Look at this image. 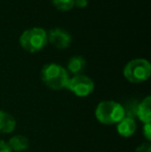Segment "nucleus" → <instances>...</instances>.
Instances as JSON below:
<instances>
[{
    "label": "nucleus",
    "mask_w": 151,
    "mask_h": 152,
    "mask_svg": "<svg viewBox=\"0 0 151 152\" xmlns=\"http://www.w3.org/2000/svg\"><path fill=\"white\" fill-rule=\"evenodd\" d=\"M138 106H139V102L135 99L128 100V102H126L124 104H122L123 111H124V117L131 118V119L137 117Z\"/></svg>",
    "instance_id": "f8f14e48"
},
{
    "label": "nucleus",
    "mask_w": 151,
    "mask_h": 152,
    "mask_svg": "<svg viewBox=\"0 0 151 152\" xmlns=\"http://www.w3.org/2000/svg\"><path fill=\"white\" fill-rule=\"evenodd\" d=\"M19 42L21 47L27 52H39L48 44V32L40 27H32L21 34Z\"/></svg>",
    "instance_id": "f03ea898"
},
{
    "label": "nucleus",
    "mask_w": 151,
    "mask_h": 152,
    "mask_svg": "<svg viewBox=\"0 0 151 152\" xmlns=\"http://www.w3.org/2000/svg\"><path fill=\"white\" fill-rule=\"evenodd\" d=\"M88 5V0H75V6L78 8H85Z\"/></svg>",
    "instance_id": "dca6fc26"
},
{
    "label": "nucleus",
    "mask_w": 151,
    "mask_h": 152,
    "mask_svg": "<svg viewBox=\"0 0 151 152\" xmlns=\"http://www.w3.org/2000/svg\"><path fill=\"white\" fill-rule=\"evenodd\" d=\"M40 77L42 82L53 90H61L66 88L69 79L66 68L57 63L46 64L42 68Z\"/></svg>",
    "instance_id": "f257e3e1"
},
{
    "label": "nucleus",
    "mask_w": 151,
    "mask_h": 152,
    "mask_svg": "<svg viewBox=\"0 0 151 152\" xmlns=\"http://www.w3.org/2000/svg\"><path fill=\"white\" fill-rule=\"evenodd\" d=\"M117 124H118L117 125V132L121 137H124V138H129V137L133 136L136 132V128H137L135 119L127 118V117H124Z\"/></svg>",
    "instance_id": "6e6552de"
},
{
    "label": "nucleus",
    "mask_w": 151,
    "mask_h": 152,
    "mask_svg": "<svg viewBox=\"0 0 151 152\" xmlns=\"http://www.w3.org/2000/svg\"><path fill=\"white\" fill-rule=\"evenodd\" d=\"M17 125L16 119L7 112L0 111V132L1 134H10L15 130Z\"/></svg>",
    "instance_id": "1a4fd4ad"
},
{
    "label": "nucleus",
    "mask_w": 151,
    "mask_h": 152,
    "mask_svg": "<svg viewBox=\"0 0 151 152\" xmlns=\"http://www.w3.org/2000/svg\"><path fill=\"white\" fill-rule=\"evenodd\" d=\"M136 152H151V145L149 144V142L143 143V144L137 147Z\"/></svg>",
    "instance_id": "2eb2a0df"
},
{
    "label": "nucleus",
    "mask_w": 151,
    "mask_h": 152,
    "mask_svg": "<svg viewBox=\"0 0 151 152\" xmlns=\"http://www.w3.org/2000/svg\"><path fill=\"white\" fill-rule=\"evenodd\" d=\"M7 145L12 152H22L28 149L29 140L23 134H15L9 139Z\"/></svg>",
    "instance_id": "9b49d317"
},
{
    "label": "nucleus",
    "mask_w": 151,
    "mask_h": 152,
    "mask_svg": "<svg viewBox=\"0 0 151 152\" xmlns=\"http://www.w3.org/2000/svg\"><path fill=\"white\" fill-rule=\"evenodd\" d=\"M0 152H12V151L9 148V146L7 145V143H5L4 141H0Z\"/></svg>",
    "instance_id": "f3484780"
},
{
    "label": "nucleus",
    "mask_w": 151,
    "mask_h": 152,
    "mask_svg": "<svg viewBox=\"0 0 151 152\" xmlns=\"http://www.w3.org/2000/svg\"><path fill=\"white\" fill-rule=\"evenodd\" d=\"M151 75V65L149 61L143 58L133 59L125 64L123 76L131 83H143L149 79Z\"/></svg>",
    "instance_id": "20e7f679"
},
{
    "label": "nucleus",
    "mask_w": 151,
    "mask_h": 152,
    "mask_svg": "<svg viewBox=\"0 0 151 152\" xmlns=\"http://www.w3.org/2000/svg\"><path fill=\"white\" fill-rule=\"evenodd\" d=\"M86 67V60L83 56L76 55L73 56L67 62V72H71L74 76L82 75L83 70Z\"/></svg>",
    "instance_id": "9d476101"
},
{
    "label": "nucleus",
    "mask_w": 151,
    "mask_h": 152,
    "mask_svg": "<svg viewBox=\"0 0 151 152\" xmlns=\"http://www.w3.org/2000/svg\"><path fill=\"white\" fill-rule=\"evenodd\" d=\"M48 42L59 50H63L71 44V35L65 29L54 28L48 32Z\"/></svg>",
    "instance_id": "423d86ee"
},
{
    "label": "nucleus",
    "mask_w": 151,
    "mask_h": 152,
    "mask_svg": "<svg viewBox=\"0 0 151 152\" xmlns=\"http://www.w3.org/2000/svg\"><path fill=\"white\" fill-rule=\"evenodd\" d=\"M137 117L144 124L151 123V97L146 96L141 102H139L137 110Z\"/></svg>",
    "instance_id": "0eeeda50"
},
{
    "label": "nucleus",
    "mask_w": 151,
    "mask_h": 152,
    "mask_svg": "<svg viewBox=\"0 0 151 152\" xmlns=\"http://www.w3.org/2000/svg\"><path fill=\"white\" fill-rule=\"evenodd\" d=\"M53 5L59 10L67 12L75 6V0H51Z\"/></svg>",
    "instance_id": "ddd939ff"
},
{
    "label": "nucleus",
    "mask_w": 151,
    "mask_h": 152,
    "mask_svg": "<svg viewBox=\"0 0 151 152\" xmlns=\"http://www.w3.org/2000/svg\"><path fill=\"white\" fill-rule=\"evenodd\" d=\"M143 134H144V137L146 138V140H147L148 142H150L151 141V123L144 124Z\"/></svg>",
    "instance_id": "4468645a"
},
{
    "label": "nucleus",
    "mask_w": 151,
    "mask_h": 152,
    "mask_svg": "<svg viewBox=\"0 0 151 152\" xmlns=\"http://www.w3.org/2000/svg\"><path fill=\"white\" fill-rule=\"evenodd\" d=\"M95 117L101 124L112 125L120 122L124 118L122 104L114 100H104L95 109Z\"/></svg>",
    "instance_id": "7ed1b4c3"
},
{
    "label": "nucleus",
    "mask_w": 151,
    "mask_h": 152,
    "mask_svg": "<svg viewBox=\"0 0 151 152\" xmlns=\"http://www.w3.org/2000/svg\"><path fill=\"white\" fill-rule=\"evenodd\" d=\"M66 89L79 97H85L90 95L94 90V83L89 77L85 75H78L69 79Z\"/></svg>",
    "instance_id": "39448f33"
}]
</instances>
